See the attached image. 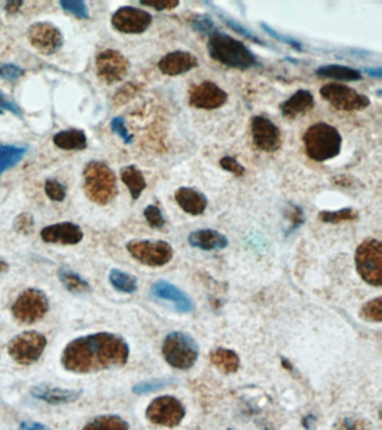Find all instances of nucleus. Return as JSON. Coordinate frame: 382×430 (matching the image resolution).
<instances>
[{
	"label": "nucleus",
	"instance_id": "obj_24",
	"mask_svg": "<svg viewBox=\"0 0 382 430\" xmlns=\"http://www.w3.org/2000/svg\"><path fill=\"white\" fill-rule=\"evenodd\" d=\"M315 74L323 78H332L337 81H360L362 80V73L359 70L346 67V65H323L315 70Z\"/></svg>",
	"mask_w": 382,
	"mask_h": 430
},
{
	"label": "nucleus",
	"instance_id": "obj_18",
	"mask_svg": "<svg viewBox=\"0 0 382 430\" xmlns=\"http://www.w3.org/2000/svg\"><path fill=\"white\" fill-rule=\"evenodd\" d=\"M199 67V60L194 54L185 50H175L166 54L158 62L160 72L169 76H176L190 72Z\"/></svg>",
	"mask_w": 382,
	"mask_h": 430
},
{
	"label": "nucleus",
	"instance_id": "obj_29",
	"mask_svg": "<svg viewBox=\"0 0 382 430\" xmlns=\"http://www.w3.org/2000/svg\"><path fill=\"white\" fill-rule=\"evenodd\" d=\"M59 278L65 289L74 295H82V293H87L91 291L89 282L71 269H59Z\"/></svg>",
	"mask_w": 382,
	"mask_h": 430
},
{
	"label": "nucleus",
	"instance_id": "obj_19",
	"mask_svg": "<svg viewBox=\"0 0 382 430\" xmlns=\"http://www.w3.org/2000/svg\"><path fill=\"white\" fill-rule=\"evenodd\" d=\"M31 394L36 399L44 401L48 405H68L76 403L82 396V390L73 389L53 388V387L41 386L31 388Z\"/></svg>",
	"mask_w": 382,
	"mask_h": 430
},
{
	"label": "nucleus",
	"instance_id": "obj_37",
	"mask_svg": "<svg viewBox=\"0 0 382 430\" xmlns=\"http://www.w3.org/2000/svg\"><path fill=\"white\" fill-rule=\"evenodd\" d=\"M285 218L290 223V229H288V233L295 231L299 226H303L305 222V215H304L303 209L298 205L290 204L286 205L284 211Z\"/></svg>",
	"mask_w": 382,
	"mask_h": 430
},
{
	"label": "nucleus",
	"instance_id": "obj_26",
	"mask_svg": "<svg viewBox=\"0 0 382 430\" xmlns=\"http://www.w3.org/2000/svg\"><path fill=\"white\" fill-rule=\"evenodd\" d=\"M54 144L64 151H82L87 147V140L85 132L79 129H70L57 132L53 138Z\"/></svg>",
	"mask_w": 382,
	"mask_h": 430
},
{
	"label": "nucleus",
	"instance_id": "obj_47",
	"mask_svg": "<svg viewBox=\"0 0 382 430\" xmlns=\"http://www.w3.org/2000/svg\"><path fill=\"white\" fill-rule=\"evenodd\" d=\"M23 69L17 67V65L3 64L0 67V76L5 78V80L14 81V80H17L18 78L23 76Z\"/></svg>",
	"mask_w": 382,
	"mask_h": 430
},
{
	"label": "nucleus",
	"instance_id": "obj_6",
	"mask_svg": "<svg viewBox=\"0 0 382 430\" xmlns=\"http://www.w3.org/2000/svg\"><path fill=\"white\" fill-rule=\"evenodd\" d=\"M358 274L369 285H382V244L376 239L363 241L355 251Z\"/></svg>",
	"mask_w": 382,
	"mask_h": 430
},
{
	"label": "nucleus",
	"instance_id": "obj_21",
	"mask_svg": "<svg viewBox=\"0 0 382 430\" xmlns=\"http://www.w3.org/2000/svg\"><path fill=\"white\" fill-rule=\"evenodd\" d=\"M152 293L158 298L174 303L175 307L181 313H188L194 308L191 298L184 291L165 280H158L155 282L152 287Z\"/></svg>",
	"mask_w": 382,
	"mask_h": 430
},
{
	"label": "nucleus",
	"instance_id": "obj_52",
	"mask_svg": "<svg viewBox=\"0 0 382 430\" xmlns=\"http://www.w3.org/2000/svg\"><path fill=\"white\" fill-rule=\"evenodd\" d=\"M9 265L6 261H3V260L0 259V272H5V271L8 270Z\"/></svg>",
	"mask_w": 382,
	"mask_h": 430
},
{
	"label": "nucleus",
	"instance_id": "obj_35",
	"mask_svg": "<svg viewBox=\"0 0 382 430\" xmlns=\"http://www.w3.org/2000/svg\"><path fill=\"white\" fill-rule=\"evenodd\" d=\"M190 25L193 28V31L206 36H210L214 32L218 31L213 20L206 15H195L194 17H192Z\"/></svg>",
	"mask_w": 382,
	"mask_h": 430
},
{
	"label": "nucleus",
	"instance_id": "obj_44",
	"mask_svg": "<svg viewBox=\"0 0 382 430\" xmlns=\"http://www.w3.org/2000/svg\"><path fill=\"white\" fill-rule=\"evenodd\" d=\"M141 91V87L137 84L128 83L125 87L119 89L118 92L115 93V102L117 104H124L128 101L132 100L138 92Z\"/></svg>",
	"mask_w": 382,
	"mask_h": 430
},
{
	"label": "nucleus",
	"instance_id": "obj_20",
	"mask_svg": "<svg viewBox=\"0 0 382 430\" xmlns=\"http://www.w3.org/2000/svg\"><path fill=\"white\" fill-rule=\"evenodd\" d=\"M314 95L309 90H298L297 92L290 97L288 100L284 101L279 106L281 115L288 120H294L299 116L306 115L307 112L314 108Z\"/></svg>",
	"mask_w": 382,
	"mask_h": 430
},
{
	"label": "nucleus",
	"instance_id": "obj_10",
	"mask_svg": "<svg viewBox=\"0 0 382 430\" xmlns=\"http://www.w3.org/2000/svg\"><path fill=\"white\" fill-rule=\"evenodd\" d=\"M320 93L324 100L340 111H360L367 109L371 104L367 95L344 84H324L320 88Z\"/></svg>",
	"mask_w": 382,
	"mask_h": 430
},
{
	"label": "nucleus",
	"instance_id": "obj_17",
	"mask_svg": "<svg viewBox=\"0 0 382 430\" xmlns=\"http://www.w3.org/2000/svg\"><path fill=\"white\" fill-rule=\"evenodd\" d=\"M41 237L46 243L73 246L81 242L83 239V231L78 224L72 222H61L45 226L41 232Z\"/></svg>",
	"mask_w": 382,
	"mask_h": 430
},
{
	"label": "nucleus",
	"instance_id": "obj_48",
	"mask_svg": "<svg viewBox=\"0 0 382 430\" xmlns=\"http://www.w3.org/2000/svg\"><path fill=\"white\" fill-rule=\"evenodd\" d=\"M141 5L156 9L158 11H171L180 6L178 0H156V1H141Z\"/></svg>",
	"mask_w": 382,
	"mask_h": 430
},
{
	"label": "nucleus",
	"instance_id": "obj_4",
	"mask_svg": "<svg viewBox=\"0 0 382 430\" xmlns=\"http://www.w3.org/2000/svg\"><path fill=\"white\" fill-rule=\"evenodd\" d=\"M83 176L85 194L97 204H108L118 193L115 173L104 162H89Z\"/></svg>",
	"mask_w": 382,
	"mask_h": 430
},
{
	"label": "nucleus",
	"instance_id": "obj_51",
	"mask_svg": "<svg viewBox=\"0 0 382 430\" xmlns=\"http://www.w3.org/2000/svg\"><path fill=\"white\" fill-rule=\"evenodd\" d=\"M23 5L22 1H8L6 3V6H5V9H6L8 13L10 14H14L16 11H18V9L20 8V6Z\"/></svg>",
	"mask_w": 382,
	"mask_h": 430
},
{
	"label": "nucleus",
	"instance_id": "obj_3",
	"mask_svg": "<svg viewBox=\"0 0 382 430\" xmlns=\"http://www.w3.org/2000/svg\"><path fill=\"white\" fill-rule=\"evenodd\" d=\"M307 156L318 162L333 160L342 149V137L335 127L325 123H314L304 134Z\"/></svg>",
	"mask_w": 382,
	"mask_h": 430
},
{
	"label": "nucleus",
	"instance_id": "obj_27",
	"mask_svg": "<svg viewBox=\"0 0 382 430\" xmlns=\"http://www.w3.org/2000/svg\"><path fill=\"white\" fill-rule=\"evenodd\" d=\"M121 179L129 190L132 199L138 200L146 190L147 183L141 169L135 165L127 166L121 169Z\"/></svg>",
	"mask_w": 382,
	"mask_h": 430
},
{
	"label": "nucleus",
	"instance_id": "obj_14",
	"mask_svg": "<svg viewBox=\"0 0 382 430\" xmlns=\"http://www.w3.org/2000/svg\"><path fill=\"white\" fill-rule=\"evenodd\" d=\"M129 67V61L118 50H104L97 57L98 76L107 84L122 81Z\"/></svg>",
	"mask_w": 382,
	"mask_h": 430
},
{
	"label": "nucleus",
	"instance_id": "obj_40",
	"mask_svg": "<svg viewBox=\"0 0 382 430\" xmlns=\"http://www.w3.org/2000/svg\"><path fill=\"white\" fill-rule=\"evenodd\" d=\"M143 216L146 219L147 223L154 229H162L166 224L163 213L155 205H148L143 211Z\"/></svg>",
	"mask_w": 382,
	"mask_h": 430
},
{
	"label": "nucleus",
	"instance_id": "obj_38",
	"mask_svg": "<svg viewBox=\"0 0 382 430\" xmlns=\"http://www.w3.org/2000/svg\"><path fill=\"white\" fill-rule=\"evenodd\" d=\"M220 17H221V20H222L231 29H234L236 33L240 34L241 36L246 37V39H250L251 42L257 43V44L264 46V41L259 39L258 36H256L255 34L251 33L247 28L243 27L241 24L232 20L230 17L223 16V15H220Z\"/></svg>",
	"mask_w": 382,
	"mask_h": 430
},
{
	"label": "nucleus",
	"instance_id": "obj_30",
	"mask_svg": "<svg viewBox=\"0 0 382 430\" xmlns=\"http://www.w3.org/2000/svg\"><path fill=\"white\" fill-rule=\"evenodd\" d=\"M109 282L115 291L120 293H134L138 289L137 278L119 269H113L110 271Z\"/></svg>",
	"mask_w": 382,
	"mask_h": 430
},
{
	"label": "nucleus",
	"instance_id": "obj_49",
	"mask_svg": "<svg viewBox=\"0 0 382 430\" xmlns=\"http://www.w3.org/2000/svg\"><path fill=\"white\" fill-rule=\"evenodd\" d=\"M18 430H53L48 426L41 424L37 422H29V420H24L20 425Z\"/></svg>",
	"mask_w": 382,
	"mask_h": 430
},
{
	"label": "nucleus",
	"instance_id": "obj_13",
	"mask_svg": "<svg viewBox=\"0 0 382 430\" xmlns=\"http://www.w3.org/2000/svg\"><path fill=\"white\" fill-rule=\"evenodd\" d=\"M253 145L264 153L279 151L283 144L281 132L275 123L264 116H255L251 120Z\"/></svg>",
	"mask_w": 382,
	"mask_h": 430
},
{
	"label": "nucleus",
	"instance_id": "obj_31",
	"mask_svg": "<svg viewBox=\"0 0 382 430\" xmlns=\"http://www.w3.org/2000/svg\"><path fill=\"white\" fill-rule=\"evenodd\" d=\"M25 147L20 146H0V175L9 168L17 165L25 156Z\"/></svg>",
	"mask_w": 382,
	"mask_h": 430
},
{
	"label": "nucleus",
	"instance_id": "obj_36",
	"mask_svg": "<svg viewBox=\"0 0 382 430\" xmlns=\"http://www.w3.org/2000/svg\"><path fill=\"white\" fill-rule=\"evenodd\" d=\"M174 382L175 381L173 380V379H166V377L155 379V380L143 381V382L136 384V386L132 388V392L136 394H150V392L157 391V390L165 388V387L169 386V384Z\"/></svg>",
	"mask_w": 382,
	"mask_h": 430
},
{
	"label": "nucleus",
	"instance_id": "obj_15",
	"mask_svg": "<svg viewBox=\"0 0 382 430\" xmlns=\"http://www.w3.org/2000/svg\"><path fill=\"white\" fill-rule=\"evenodd\" d=\"M153 16L148 11L135 7H121L113 14L111 24L124 34H141L152 25Z\"/></svg>",
	"mask_w": 382,
	"mask_h": 430
},
{
	"label": "nucleus",
	"instance_id": "obj_39",
	"mask_svg": "<svg viewBox=\"0 0 382 430\" xmlns=\"http://www.w3.org/2000/svg\"><path fill=\"white\" fill-rule=\"evenodd\" d=\"M34 218L29 213L18 214L14 221V230L20 235H31L34 230Z\"/></svg>",
	"mask_w": 382,
	"mask_h": 430
},
{
	"label": "nucleus",
	"instance_id": "obj_46",
	"mask_svg": "<svg viewBox=\"0 0 382 430\" xmlns=\"http://www.w3.org/2000/svg\"><path fill=\"white\" fill-rule=\"evenodd\" d=\"M110 126H111L113 132L118 134L119 137L124 140L125 144L129 145V144L132 143V139H134V138H132V134H129L128 129H127L124 118H113V120H111V123H110Z\"/></svg>",
	"mask_w": 382,
	"mask_h": 430
},
{
	"label": "nucleus",
	"instance_id": "obj_5",
	"mask_svg": "<svg viewBox=\"0 0 382 430\" xmlns=\"http://www.w3.org/2000/svg\"><path fill=\"white\" fill-rule=\"evenodd\" d=\"M162 352L169 366L177 370H188L197 363L199 345L186 333L171 332L164 340Z\"/></svg>",
	"mask_w": 382,
	"mask_h": 430
},
{
	"label": "nucleus",
	"instance_id": "obj_42",
	"mask_svg": "<svg viewBox=\"0 0 382 430\" xmlns=\"http://www.w3.org/2000/svg\"><path fill=\"white\" fill-rule=\"evenodd\" d=\"M46 195L55 202L64 201L66 196V190L61 183L57 182V179H48L45 183Z\"/></svg>",
	"mask_w": 382,
	"mask_h": 430
},
{
	"label": "nucleus",
	"instance_id": "obj_1",
	"mask_svg": "<svg viewBox=\"0 0 382 430\" xmlns=\"http://www.w3.org/2000/svg\"><path fill=\"white\" fill-rule=\"evenodd\" d=\"M129 352V345L121 336L109 332L93 333L71 341L63 349L61 363L66 371L87 375L124 366Z\"/></svg>",
	"mask_w": 382,
	"mask_h": 430
},
{
	"label": "nucleus",
	"instance_id": "obj_33",
	"mask_svg": "<svg viewBox=\"0 0 382 430\" xmlns=\"http://www.w3.org/2000/svg\"><path fill=\"white\" fill-rule=\"evenodd\" d=\"M332 430H374L369 420L361 417L346 416L335 422Z\"/></svg>",
	"mask_w": 382,
	"mask_h": 430
},
{
	"label": "nucleus",
	"instance_id": "obj_8",
	"mask_svg": "<svg viewBox=\"0 0 382 430\" xmlns=\"http://www.w3.org/2000/svg\"><path fill=\"white\" fill-rule=\"evenodd\" d=\"M50 308L48 296L37 288H29L15 300L12 313L23 324H34L48 314Z\"/></svg>",
	"mask_w": 382,
	"mask_h": 430
},
{
	"label": "nucleus",
	"instance_id": "obj_9",
	"mask_svg": "<svg viewBox=\"0 0 382 430\" xmlns=\"http://www.w3.org/2000/svg\"><path fill=\"white\" fill-rule=\"evenodd\" d=\"M127 250L138 263L148 267H163L171 261L174 250L166 241L134 240L127 243Z\"/></svg>",
	"mask_w": 382,
	"mask_h": 430
},
{
	"label": "nucleus",
	"instance_id": "obj_28",
	"mask_svg": "<svg viewBox=\"0 0 382 430\" xmlns=\"http://www.w3.org/2000/svg\"><path fill=\"white\" fill-rule=\"evenodd\" d=\"M129 428L128 422L118 415H101L89 420L82 430H129Z\"/></svg>",
	"mask_w": 382,
	"mask_h": 430
},
{
	"label": "nucleus",
	"instance_id": "obj_7",
	"mask_svg": "<svg viewBox=\"0 0 382 430\" xmlns=\"http://www.w3.org/2000/svg\"><path fill=\"white\" fill-rule=\"evenodd\" d=\"M48 345V338L36 331L18 334L9 342L8 354L16 363L20 366H31L40 360Z\"/></svg>",
	"mask_w": 382,
	"mask_h": 430
},
{
	"label": "nucleus",
	"instance_id": "obj_16",
	"mask_svg": "<svg viewBox=\"0 0 382 430\" xmlns=\"http://www.w3.org/2000/svg\"><path fill=\"white\" fill-rule=\"evenodd\" d=\"M27 35L31 44L42 53H57L62 48V33L51 22H35L29 27Z\"/></svg>",
	"mask_w": 382,
	"mask_h": 430
},
{
	"label": "nucleus",
	"instance_id": "obj_34",
	"mask_svg": "<svg viewBox=\"0 0 382 430\" xmlns=\"http://www.w3.org/2000/svg\"><path fill=\"white\" fill-rule=\"evenodd\" d=\"M360 316L367 321L380 323L382 321L381 297H376V298L372 299L370 302L363 305V307L361 308V312H360Z\"/></svg>",
	"mask_w": 382,
	"mask_h": 430
},
{
	"label": "nucleus",
	"instance_id": "obj_43",
	"mask_svg": "<svg viewBox=\"0 0 382 430\" xmlns=\"http://www.w3.org/2000/svg\"><path fill=\"white\" fill-rule=\"evenodd\" d=\"M260 26H262V29H264L266 33L269 34L270 36L277 39V41H279V42L290 45V48L298 50V52H302V50H303V45H302V43L298 42V41L292 39V37L286 36V35H281V34H279L278 32L274 31L273 28L268 26L267 24H264V22H260Z\"/></svg>",
	"mask_w": 382,
	"mask_h": 430
},
{
	"label": "nucleus",
	"instance_id": "obj_32",
	"mask_svg": "<svg viewBox=\"0 0 382 430\" xmlns=\"http://www.w3.org/2000/svg\"><path fill=\"white\" fill-rule=\"evenodd\" d=\"M318 219L323 223L339 224L357 221L359 219V213L351 207H346L339 211H323L318 214Z\"/></svg>",
	"mask_w": 382,
	"mask_h": 430
},
{
	"label": "nucleus",
	"instance_id": "obj_12",
	"mask_svg": "<svg viewBox=\"0 0 382 430\" xmlns=\"http://www.w3.org/2000/svg\"><path fill=\"white\" fill-rule=\"evenodd\" d=\"M228 93L212 81L195 84L188 93V104L195 109L215 110L225 106Z\"/></svg>",
	"mask_w": 382,
	"mask_h": 430
},
{
	"label": "nucleus",
	"instance_id": "obj_2",
	"mask_svg": "<svg viewBox=\"0 0 382 430\" xmlns=\"http://www.w3.org/2000/svg\"><path fill=\"white\" fill-rule=\"evenodd\" d=\"M208 54L214 61L236 70H249L258 67L255 54L238 39L228 34L215 31L208 36Z\"/></svg>",
	"mask_w": 382,
	"mask_h": 430
},
{
	"label": "nucleus",
	"instance_id": "obj_11",
	"mask_svg": "<svg viewBox=\"0 0 382 430\" xmlns=\"http://www.w3.org/2000/svg\"><path fill=\"white\" fill-rule=\"evenodd\" d=\"M185 408L180 400L163 396L153 400L146 409V418L154 425L174 428L185 417Z\"/></svg>",
	"mask_w": 382,
	"mask_h": 430
},
{
	"label": "nucleus",
	"instance_id": "obj_50",
	"mask_svg": "<svg viewBox=\"0 0 382 430\" xmlns=\"http://www.w3.org/2000/svg\"><path fill=\"white\" fill-rule=\"evenodd\" d=\"M363 72H365V74H368L371 78H381L382 76L381 67H376V69H374H374H372V67H365V69H363Z\"/></svg>",
	"mask_w": 382,
	"mask_h": 430
},
{
	"label": "nucleus",
	"instance_id": "obj_22",
	"mask_svg": "<svg viewBox=\"0 0 382 430\" xmlns=\"http://www.w3.org/2000/svg\"><path fill=\"white\" fill-rule=\"evenodd\" d=\"M175 201L183 211L191 215H201L208 207L206 196L193 188H180L175 192Z\"/></svg>",
	"mask_w": 382,
	"mask_h": 430
},
{
	"label": "nucleus",
	"instance_id": "obj_53",
	"mask_svg": "<svg viewBox=\"0 0 382 430\" xmlns=\"http://www.w3.org/2000/svg\"><path fill=\"white\" fill-rule=\"evenodd\" d=\"M3 110L1 109V106H0V115H1V113H3Z\"/></svg>",
	"mask_w": 382,
	"mask_h": 430
},
{
	"label": "nucleus",
	"instance_id": "obj_23",
	"mask_svg": "<svg viewBox=\"0 0 382 430\" xmlns=\"http://www.w3.org/2000/svg\"><path fill=\"white\" fill-rule=\"evenodd\" d=\"M188 243L192 247L204 251H212L227 248L229 240L225 235L215 230L204 229L192 232L191 235H188Z\"/></svg>",
	"mask_w": 382,
	"mask_h": 430
},
{
	"label": "nucleus",
	"instance_id": "obj_25",
	"mask_svg": "<svg viewBox=\"0 0 382 430\" xmlns=\"http://www.w3.org/2000/svg\"><path fill=\"white\" fill-rule=\"evenodd\" d=\"M210 361L220 371L227 375L236 373L240 368V359L232 349L219 347L210 353Z\"/></svg>",
	"mask_w": 382,
	"mask_h": 430
},
{
	"label": "nucleus",
	"instance_id": "obj_41",
	"mask_svg": "<svg viewBox=\"0 0 382 430\" xmlns=\"http://www.w3.org/2000/svg\"><path fill=\"white\" fill-rule=\"evenodd\" d=\"M59 5L65 11H68V13L74 15L78 18H82V20H87L89 18V11H87V5L83 1L65 0V1H61Z\"/></svg>",
	"mask_w": 382,
	"mask_h": 430
},
{
	"label": "nucleus",
	"instance_id": "obj_45",
	"mask_svg": "<svg viewBox=\"0 0 382 430\" xmlns=\"http://www.w3.org/2000/svg\"><path fill=\"white\" fill-rule=\"evenodd\" d=\"M220 166L225 169L236 175V177H242L246 174V168L240 164L236 158L230 156H225L220 160Z\"/></svg>",
	"mask_w": 382,
	"mask_h": 430
}]
</instances>
